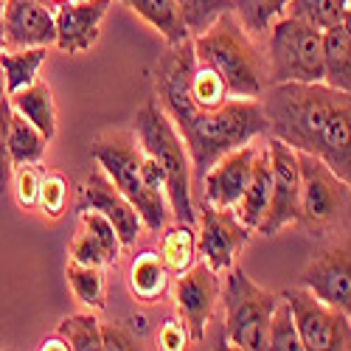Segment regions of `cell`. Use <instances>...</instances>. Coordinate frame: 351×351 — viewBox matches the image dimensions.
Masks as SVG:
<instances>
[{
  "mask_svg": "<svg viewBox=\"0 0 351 351\" xmlns=\"http://www.w3.org/2000/svg\"><path fill=\"white\" fill-rule=\"evenodd\" d=\"M258 99L273 138L320 158L351 186V93L326 82H278Z\"/></svg>",
  "mask_w": 351,
  "mask_h": 351,
  "instance_id": "6da1fadb",
  "label": "cell"
},
{
  "mask_svg": "<svg viewBox=\"0 0 351 351\" xmlns=\"http://www.w3.org/2000/svg\"><path fill=\"white\" fill-rule=\"evenodd\" d=\"M186 141L197 180L228 152L267 132V115L258 99H228L214 110H197L191 121L178 130Z\"/></svg>",
  "mask_w": 351,
  "mask_h": 351,
  "instance_id": "7a4b0ae2",
  "label": "cell"
},
{
  "mask_svg": "<svg viewBox=\"0 0 351 351\" xmlns=\"http://www.w3.org/2000/svg\"><path fill=\"white\" fill-rule=\"evenodd\" d=\"M194 53L225 82L230 99H258L267 90V56L250 43L247 28L233 12H225L206 32L197 34Z\"/></svg>",
  "mask_w": 351,
  "mask_h": 351,
  "instance_id": "3957f363",
  "label": "cell"
},
{
  "mask_svg": "<svg viewBox=\"0 0 351 351\" xmlns=\"http://www.w3.org/2000/svg\"><path fill=\"white\" fill-rule=\"evenodd\" d=\"M135 138L146 155H152L166 171V197L178 222L194 225V202H191V158L186 141L178 132L166 110L155 101L143 104L135 115Z\"/></svg>",
  "mask_w": 351,
  "mask_h": 351,
  "instance_id": "277c9868",
  "label": "cell"
},
{
  "mask_svg": "<svg viewBox=\"0 0 351 351\" xmlns=\"http://www.w3.org/2000/svg\"><path fill=\"white\" fill-rule=\"evenodd\" d=\"M93 158L99 160L104 174L112 180V186L135 206L143 225L149 230H160L166 225V194L152 191L143 183V178H141V160H143L141 143H135L132 135L115 132V135L99 138L93 143Z\"/></svg>",
  "mask_w": 351,
  "mask_h": 351,
  "instance_id": "5b68a950",
  "label": "cell"
},
{
  "mask_svg": "<svg viewBox=\"0 0 351 351\" xmlns=\"http://www.w3.org/2000/svg\"><path fill=\"white\" fill-rule=\"evenodd\" d=\"M278 82H324V32L292 14L270 28L267 84Z\"/></svg>",
  "mask_w": 351,
  "mask_h": 351,
  "instance_id": "8992f818",
  "label": "cell"
},
{
  "mask_svg": "<svg viewBox=\"0 0 351 351\" xmlns=\"http://www.w3.org/2000/svg\"><path fill=\"white\" fill-rule=\"evenodd\" d=\"M276 304L278 295L253 284L245 270L230 267L225 278V335L230 346L245 351L267 348V329Z\"/></svg>",
  "mask_w": 351,
  "mask_h": 351,
  "instance_id": "52a82bcc",
  "label": "cell"
},
{
  "mask_svg": "<svg viewBox=\"0 0 351 351\" xmlns=\"http://www.w3.org/2000/svg\"><path fill=\"white\" fill-rule=\"evenodd\" d=\"M301 166V225L326 230L343 222L351 211V186L309 152H298Z\"/></svg>",
  "mask_w": 351,
  "mask_h": 351,
  "instance_id": "ba28073f",
  "label": "cell"
},
{
  "mask_svg": "<svg viewBox=\"0 0 351 351\" xmlns=\"http://www.w3.org/2000/svg\"><path fill=\"white\" fill-rule=\"evenodd\" d=\"M284 298L295 317L304 348L309 351H348L351 348V317L326 301H320L306 287H292Z\"/></svg>",
  "mask_w": 351,
  "mask_h": 351,
  "instance_id": "9c48e42d",
  "label": "cell"
},
{
  "mask_svg": "<svg viewBox=\"0 0 351 351\" xmlns=\"http://www.w3.org/2000/svg\"><path fill=\"white\" fill-rule=\"evenodd\" d=\"M267 149L273 160V191L267 214L256 230L265 237H276L281 228L301 219V166L298 152L278 138L270 141Z\"/></svg>",
  "mask_w": 351,
  "mask_h": 351,
  "instance_id": "30bf717a",
  "label": "cell"
},
{
  "mask_svg": "<svg viewBox=\"0 0 351 351\" xmlns=\"http://www.w3.org/2000/svg\"><path fill=\"white\" fill-rule=\"evenodd\" d=\"M202 233H199V253L202 261L214 270H230L242 247L250 242V228L237 217L233 208H217L211 202H202Z\"/></svg>",
  "mask_w": 351,
  "mask_h": 351,
  "instance_id": "8fae6325",
  "label": "cell"
},
{
  "mask_svg": "<svg viewBox=\"0 0 351 351\" xmlns=\"http://www.w3.org/2000/svg\"><path fill=\"white\" fill-rule=\"evenodd\" d=\"M301 287L351 317V242L329 245L306 265Z\"/></svg>",
  "mask_w": 351,
  "mask_h": 351,
  "instance_id": "7c38bea8",
  "label": "cell"
},
{
  "mask_svg": "<svg viewBox=\"0 0 351 351\" xmlns=\"http://www.w3.org/2000/svg\"><path fill=\"white\" fill-rule=\"evenodd\" d=\"M174 298H178V309L183 315V324L191 340H202V332H206V324L219 298L217 273L206 261L197 267H186L183 276L178 278V287H174Z\"/></svg>",
  "mask_w": 351,
  "mask_h": 351,
  "instance_id": "4fadbf2b",
  "label": "cell"
},
{
  "mask_svg": "<svg viewBox=\"0 0 351 351\" xmlns=\"http://www.w3.org/2000/svg\"><path fill=\"white\" fill-rule=\"evenodd\" d=\"M6 48H37L56 43V20L43 0H6L3 3Z\"/></svg>",
  "mask_w": 351,
  "mask_h": 351,
  "instance_id": "5bb4252c",
  "label": "cell"
},
{
  "mask_svg": "<svg viewBox=\"0 0 351 351\" xmlns=\"http://www.w3.org/2000/svg\"><path fill=\"white\" fill-rule=\"evenodd\" d=\"M112 0H71L56 6V45L65 53H82L99 40V25Z\"/></svg>",
  "mask_w": 351,
  "mask_h": 351,
  "instance_id": "9a60e30c",
  "label": "cell"
},
{
  "mask_svg": "<svg viewBox=\"0 0 351 351\" xmlns=\"http://www.w3.org/2000/svg\"><path fill=\"white\" fill-rule=\"evenodd\" d=\"M253 158L256 149L253 146H239L228 155H222L199 183L206 186V202L217 208H233L237 202L242 199L247 180H250V171H253Z\"/></svg>",
  "mask_w": 351,
  "mask_h": 351,
  "instance_id": "2e32d148",
  "label": "cell"
},
{
  "mask_svg": "<svg viewBox=\"0 0 351 351\" xmlns=\"http://www.w3.org/2000/svg\"><path fill=\"white\" fill-rule=\"evenodd\" d=\"M84 199H87V206L101 211L112 222V228H115V233H119V239H121L124 247L135 245V239L141 237L143 219L135 211L132 202L112 186V180H107L104 174H99V171L90 174V178L84 180Z\"/></svg>",
  "mask_w": 351,
  "mask_h": 351,
  "instance_id": "e0dca14e",
  "label": "cell"
},
{
  "mask_svg": "<svg viewBox=\"0 0 351 351\" xmlns=\"http://www.w3.org/2000/svg\"><path fill=\"white\" fill-rule=\"evenodd\" d=\"M270 191H273V160H270V149H258L253 158V171H250V180L247 189L242 194V199L233 206L237 217L256 230L261 225L270 206Z\"/></svg>",
  "mask_w": 351,
  "mask_h": 351,
  "instance_id": "ac0fdd59",
  "label": "cell"
},
{
  "mask_svg": "<svg viewBox=\"0 0 351 351\" xmlns=\"http://www.w3.org/2000/svg\"><path fill=\"white\" fill-rule=\"evenodd\" d=\"M9 104L25 121H32L48 141L56 135V107H53L51 87L45 82L37 79L32 84L20 87L17 93H9Z\"/></svg>",
  "mask_w": 351,
  "mask_h": 351,
  "instance_id": "d6986e66",
  "label": "cell"
},
{
  "mask_svg": "<svg viewBox=\"0 0 351 351\" xmlns=\"http://www.w3.org/2000/svg\"><path fill=\"white\" fill-rule=\"evenodd\" d=\"M121 3L130 6L135 14H141L155 32H160V37L169 45L183 43V40L191 37L178 0H121Z\"/></svg>",
  "mask_w": 351,
  "mask_h": 351,
  "instance_id": "ffe728a7",
  "label": "cell"
},
{
  "mask_svg": "<svg viewBox=\"0 0 351 351\" xmlns=\"http://www.w3.org/2000/svg\"><path fill=\"white\" fill-rule=\"evenodd\" d=\"M324 82L351 93V37L343 23L324 32Z\"/></svg>",
  "mask_w": 351,
  "mask_h": 351,
  "instance_id": "44dd1931",
  "label": "cell"
},
{
  "mask_svg": "<svg viewBox=\"0 0 351 351\" xmlns=\"http://www.w3.org/2000/svg\"><path fill=\"white\" fill-rule=\"evenodd\" d=\"M6 143H9V155H12V163H14V166H34V163H40L43 155H45L48 138H45L32 121H25L20 112L12 110Z\"/></svg>",
  "mask_w": 351,
  "mask_h": 351,
  "instance_id": "7402d4cb",
  "label": "cell"
},
{
  "mask_svg": "<svg viewBox=\"0 0 351 351\" xmlns=\"http://www.w3.org/2000/svg\"><path fill=\"white\" fill-rule=\"evenodd\" d=\"M45 56H48V45L0 51V68H3V79H6V93H17L20 87L37 82V71L45 62Z\"/></svg>",
  "mask_w": 351,
  "mask_h": 351,
  "instance_id": "603a6c76",
  "label": "cell"
},
{
  "mask_svg": "<svg viewBox=\"0 0 351 351\" xmlns=\"http://www.w3.org/2000/svg\"><path fill=\"white\" fill-rule=\"evenodd\" d=\"M166 265L163 258L155 256V253H141L135 261H132V270H130V287L138 298L143 301H152L158 295H163L166 289Z\"/></svg>",
  "mask_w": 351,
  "mask_h": 351,
  "instance_id": "cb8c5ba5",
  "label": "cell"
},
{
  "mask_svg": "<svg viewBox=\"0 0 351 351\" xmlns=\"http://www.w3.org/2000/svg\"><path fill=\"white\" fill-rule=\"evenodd\" d=\"M346 9H348V0H289L284 12L312 23L320 32H326V28L343 23Z\"/></svg>",
  "mask_w": 351,
  "mask_h": 351,
  "instance_id": "d4e9b609",
  "label": "cell"
},
{
  "mask_svg": "<svg viewBox=\"0 0 351 351\" xmlns=\"http://www.w3.org/2000/svg\"><path fill=\"white\" fill-rule=\"evenodd\" d=\"M289 0H233V14L247 28L250 34L270 32V23H276Z\"/></svg>",
  "mask_w": 351,
  "mask_h": 351,
  "instance_id": "484cf974",
  "label": "cell"
},
{
  "mask_svg": "<svg viewBox=\"0 0 351 351\" xmlns=\"http://www.w3.org/2000/svg\"><path fill=\"white\" fill-rule=\"evenodd\" d=\"M191 96H194V104L199 110H214V107H219V104H225L230 99V93H228L225 82L219 79V73L211 65L199 62V60H197L194 76H191Z\"/></svg>",
  "mask_w": 351,
  "mask_h": 351,
  "instance_id": "4316f807",
  "label": "cell"
},
{
  "mask_svg": "<svg viewBox=\"0 0 351 351\" xmlns=\"http://www.w3.org/2000/svg\"><path fill=\"white\" fill-rule=\"evenodd\" d=\"M68 281H71L73 295L82 304L93 306V309L104 306V276H101V267H90V265L71 261L68 265Z\"/></svg>",
  "mask_w": 351,
  "mask_h": 351,
  "instance_id": "83f0119b",
  "label": "cell"
},
{
  "mask_svg": "<svg viewBox=\"0 0 351 351\" xmlns=\"http://www.w3.org/2000/svg\"><path fill=\"white\" fill-rule=\"evenodd\" d=\"M267 348H278V351H301V335L295 326V317L287 304L284 295H278V304L270 315V329H267Z\"/></svg>",
  "mask_w": 351,
  "mask_h": 351,
  "instance_id": "f1b7e54d",
  "label": "cell"
},
{
  "mask_svg": "<svg viewBox=\"0 0 351 351\" xmlns=\"http://www.w3.org/2000/svg\"><path fill=\"white\" fill-rule=\"evenodd\" d=\"M76 351H99L101 348V324L93 315H71L60 324V332Z\"/></svg>",
  "mask_w": 351,
  "mask_h": 351,
  "instance_id": "f546056e",
  "label": "cell"
},
{
  "mask_svg": "<svg viewBox=\"0 0 351 351\" xmlns=\"http://www.w3.org/2000/svg\"><path fill=\"white\" fill-rule=\"evenodd\" d=\"M160 253H163V256H160L163 265H166L169 270L183 273V270L191 265V258H194V233H191V225H186V222L174 225V228L166 233Z\"/></svg>",
  "mask_w": 351,
  "mask_h": 351,
  "instance_id": "4dcf8cb0",
  "label": "cell"
},
{
  "mask_svg": "<svg viewBox=\"0 0 351 351\" xmlns=\"http://www.w3.org/2000/svg\"><path fill=\"white\" fill-rule=\"evenodd\" d=\"M183 20L189 25V34H202L217 17L233 12V0H178Z\"/></svg>",
  "mask_w": 351,
  "mask_h": 351,
  "instance_id": "1f68e13d",
  "label": "cell"
},
{
  "mask_svg": "<svg viewBox=\"0 0 351 351\" xmlns=\"http://www.w3.org/2000/svg\"><path fill=\"white\" fill-rule=\"evenodd\" d=\"M82 228H87V230H90L93 237L101 242V247H104V253H107V261H119L124 245H121V239H119V233H115L112 222H110L101 211H96V208L82 211Z\"/></svg>",
  "mask_w": 351,
  "mask_h": 351,
  "instance_id": "d6a6232c",
  "label": "cell"
},
{
  "mask_svg": "<svg viewBox=\"0 0 351 351\" xmlns=\"http://www.w3.org/2000/svg\"><path fill=\"white\" fill-rule=\"evenodd\" d=\"M71 261H79V265H90V267L107 265V253H104L101 242L87 228H79V233H76L73 242H71Z\"/></svg>",
  "mask_w": 351,
  "mask_h": 351,
  "instance_id": "836d02e7",
  "label": "cell"
},
{
  "mask_svg": "<svg viewBox=\"0 0 351 351\" xmlns=\"http://www.w3.org/2000/svg\"><path fill=\"white\" fill-rule=\"evenodd\" d=\"M65 199H68V183L62 174H48V178L40 183V202L43 208L51 217H60L65 208Z\"/></svg>",
  "mask_w": 351,
  "mask_h": 351,
  "instance_id": "e575fe53",
  "label": "cell"
},
{
  "mask_svg": "<svg viewBox=\"0 0 351 351\" xmlns=\"http://www.w3.org/2000/svg\"><path fill=\"white\" fill-rule=\"evenodd\" d=\"M9 119H12V104L9 99L0 101V194L9 191L12 183V155H9V143H6V132H9Z\"/></svg>",
  "mask_w": 351,
  "mask_h": 351,
  "instance_id": "d590c367",
  "label": "cell"
},
{
  "mask_svg": "<svg viewBox=\"0 0 351 351\" xmlns=\"http://www.w3.org/2000/svg\"><path fill=\"white\" fill-rule=\"evenodd\" d=\"M40 178L32 166H20L17 178H14V189H17V202L20 206H34L40 202Z\"/></svg>",
  "mask_w": 351,
  "mask_h": 351,
  "instance_id": "8d00e7d4",
  "label": "cell"
},
{
  "mask_svg": "<svg viewBox=\"0 0 351 351\" xmlns=\"http://www.w3.org/2000/svg\"><path fill=\"white\" fill-rule=\"evenodd\" d=\"M101 348H115V351L135 348V335L121 324H104L101 326Z\"/></svg>",
  "mask_w": 351,
  "mask_h": 351,
  "instance_id": "74e56055",
  "label": "cell"
},
{
  "mask_svg": "<svg viewBox=\"0 0 351 351\" xmlns=\"http://www.w3.org/2000/svg\"><path fill=\"white\" fill-rule=\"evenodd\" d=\"M191 340V335H189V329H186V324H178V320H169V324L160 329V335H158V343H160V348H186V343Z\"/></svg>",
  "mask_w": 351,
  "mask_h": 351,
  "instance_id": "f35d334b",
  "label": "cell"
},
{
  "mask_svg": "<svg viewBox=\"0 0 351 351\" xmlns=\"http://www.w3.org/2000/svg\"><path fill=\"white\" fill-rule=\"evenodd\" d=\"M40 348H43V351H45V348L51 351V348H71V346H68V340H65L62 335H56V337H48V340H43V346H40Z\"/></svg>",
  "mask_w": 351,
  "mask_h": 351,
  "instance_id": "ab89813d",
  "label": "cell"
},
{
  "mask_svg": "<svg viewBox=\"0 0 351 351\" xmlns=\"http://www.w3.org/2000/svg\"><path fill=\"white\" fill-rule=\"evenodd\" d=\"M3 3H6V0H0V51L6 48V37H3Z\"/></svg>",
  "mask_w": 351,
  "mask_h": 351,
  "instance_id": "60d3db41",
  "label": "cell"
},
{
  "mask_svg": "<svg viewBox=\"0 0 351 351\" xmlns=\"http://www.w3.org/2000/svg\"><path fill=\"white\" fill-rule=\"evenodd\" d=\"M343 28H346L348 37H351V0H348V9H346V17H343Z\"/></svg>",
  "mask_w": 351,
  "mask_h": 351,
  "instance_id": "b9f144b4",
  "label": "cell"
},
{
  "mask_svg": "<svg viewBox=\"0 0 351 351\" xmlns=\"http://www.w3.org/2000/svg\"><path fill=\"white\" fill-rule=\"evenodd\" d=\"M9 93H6V79H3V68H0V101H3Z\"/></svg>",
  "mask_w": 351,
  "mask_h": 351,
  "instance_id": "7bdbcfd3",
  "label": "cell"
},
{
  "mask_svg": "<svg viewBox=\"0 0 351 351\" xmlns=\"http://www.w3.org/2000/svg\"><path fill=\"white\" fill-rule=\"evenodd\" d=\"M48 6H62V3H71V0H45Z\"/></svg>",
  "mask_w": 351,
  "mask_h": 351,
  "instance_id": "ee69618b",
  "label": "cell"
},
{
  "mask_svg": "<svg viewBox=\"0 0 351 351\" xmlns=\"http://www.w3.org/2000/svg\"><path fill=\"white\" fill-rule=\"evenodd\" d=\"M43 3H45V0H43Z\"/></svg>",
  "mask_w": 351,
  "mask_h": 351,
  "instance_id": "f6af8a7d",
  "label": "cell"
}]
</instances>
